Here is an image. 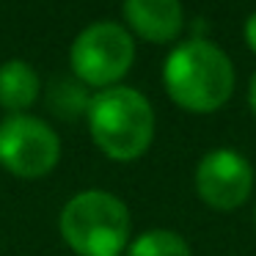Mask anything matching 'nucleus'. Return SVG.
<instances>
[{
  "mask_svg": "<svg viewBox=\"0 0 256 256\" xmlns=\"http://www.w3.org/2000/svg\"><path fill=\"white\" fill-rule=\"evenodd\" d=\"M61 237L78 256H122L130 245V210L118 196L83 190L64 204Z\"/></svg>",
  "mask_w": 256,
  "mask_h": 256,
  "instance_id": "nucleus-3",
  "label": "nucleus"
},
{
  "mask_svg": "<svg viewBox=\"0 0 256 256\" xmlns=\"http://www.w3.org/2000/svg\"><path fill=\"white\" fill-rule=\"evenodd\" d=\"M42 94V80L30 64L20 61H6L0 66V108H6L12 116L28 110Z\"/></svg>",
  "mask_w": 256,
  "mask_h": 256,
  "instance_id": "nucleus-8",
  "label": "nucleus"
},
{
  "mask_svg": "<svg viewBox=\"0 0 256 256\" xmlns=\"http://www.w3.org/2000/svg\"><path fill=\"white\" fill-rule=\"evenodd\" d=\"M61 160L56 130L36 116H8L0 122V166L20 179H42Z\"/></svg>",
  "mask_w": 256,
  "mask_h": 256,
  "instance_id": "nucleus-5",
  "label": "nucleus"
},
{
  "mask_svg": "<svg viewBox=\"0 0 256 256\" xmlns=\"http://www.w3.org/2000/svg\"><path fill=\"white\" fill-rule=\"evenodd\" d=\"M86 118L100 152L116 162L138 160L154 140L152 102L130 86H110L94 94Z\"/></svg>",
  "mask_w": 256,
  "mask_h": 256,
  "instance_id": "nucleus-2",
  "label": "nucleus"
},
{
  "mask_svg": "<svg viewBox=\"0 0 256 256\" xmlns=\"http://www.w3.org/2000/svg\"><path fill=\"white\" fill-rule=\"evenodd\" d=\"M196 193L210 210H240L254 193V166L234 149L206 152L196 166Z\"/></svg>",
  "mask_w": 256,
  "mask_h": 256,
  "instance_id": "nucleus-6",
  "label": "nucleus"
},
{
  "mask_svg": "<svg viewBox=\"0 0 256 256\" xmlns=\"http://www.w3.org/2000/svg\"><path fill=\"white\" fill-rule=\"evenodd\" d=\"M254 223H256V206H254Z\"/></svg>",
  "mask_w": 256,
  "mask_h": 256,
  "instance_id": "nucleus-13",
  "label": "nucleus"
},
{
  "mask_svg": "<svg viewBox=\"0 0 256 256\" xmlns=\"http://www.w3.org/2000/svg\"><path fill=\"white\" fill-rule=\"evenodd\" d=\"M127 256H193L188 240L171 228H152L127 245Z\"/></svg>",
  "mask_w": 256,
  "mask_h": 256,
  "instance_id": "nucleus-10",
  "label": "nucleus"
},
{
  "mask_svg": "<svg viewBox=\"0 0 256 256\" xmlns=\"http://www.w3.org/2000/svg\"><path fill=\"white\" fill-rule=\"evenodd\" d=\"M248 105H250V110H254V116H256V72H254V78H250V83H248Z\"/></svg>",
  "mask_w": 256,
  "mask_h": 256,
  "instance_id": "nucleus-12",
  "label": "nucleus"
},
{
  "mask_svg": "<svg viewBox=\"0 0 256 256\" xmlns=\"http://www.w3.org/2000/svg\"><path fill=\"white\" fill-rule=\"evenodd\" d=\"M237 72L220 44L210 39H188L168 52L162 64V86L168 96L188 113H215L232 100Z\"/></svg>",
  "mask_w": 256,
  "mask_h": 256,
  "instance_id": "nucleus-1",
  "label": "nucleus"
},
{
  "mask_svg": "<svg viewBox=\"0 0 256 256\" xmlns=\"http://www.w3.org/2000/svg\"><path fill=\"white\" fill-rule=\"evenodd\" d=\"M47 105L64 122H74L78 116L88 113L91 96H88V86H83L80 80L72 78H58L50 86V96H47Z\"/></svg>",
  "mask_w": 256,
  "mask_h": 256,
  "instance_id": "nucleus-9",
  "label": "nucleus"
},
{
  "mask_svg": "<svg viewBox=\"0 0 256 256\" xmlns=\"http://www.w3.org/2000/svg\"><path fill=\"white\" fill-rule=\"evenodd\" d=\"M242 36H245V44H248V50L256 56V12L248 14V20H245V28H242Z\"/></svg>",
  "mask_w": 256,
  "mask_h": 256,
  "instance_id": "nucleus-11",
  "label": "nucleus"
},
{
  "mask_svg": "<svg viewBox=\"0 0 256 256\" xmlns=\"http://www.w3.org/2000/svg\"><path fill=\"white\" fill-rule=\"evenodd\" d=\"M135 42L118 22H94L78 34L69 50L72 74L91 88H110L132 69Z\"/></svg>",
  "mask_w": 256,
  "mask_h": 256,
  "instance_id": "nucleus-4",
  "label": "nucleus"
},
{
  "mask_svg": "<svg viewBox=\"0 0 256 256\" xmlns=\"http://www.w3.org/2000/svg\"><path fill=\"white\" fill-rule=\"evenodd\" d=\"M122 12L130 30L152 44H168L184 28L182 0H124Z\"/></svg>",
  "mask_w": 256,
  "mask_h": 256,
  "instance_id": "nucleus-7",
  "label": "nucleus"
}]
</instances>
